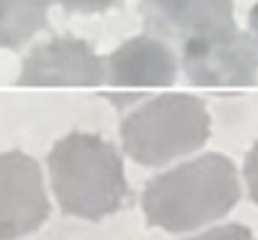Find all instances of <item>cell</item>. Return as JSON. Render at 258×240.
Returning a JSON list of instances; mask_svg holds the SVG:
<instances>
[{
	"instance_id": "1",
	"label": "cell",
	"mask_w": 258,
	"mask_h": 240,
	"mask_svg": "<svg viewBox=\"0 0 258 240\" xmlns=\"http://www.w3.org/2000/svg\"><path fill=\"white\" fill-rule=\"evenodd\" d=\"M240 195L236 163L220 152H206L150 179L143 213L147 224L168 233L195 231L231 213Z\"/></svg>"
},
{
	"instance_id": "2",
	"label": "cell",
	"mask_w": 258,
	"mask_h": 240,
	"mask_svg": "<svg viewBox=\"0 0 258 240\" xmlns=\"http://www.w3.org/2000/svg\"><path fill=\"white\" fill-rule=\"evenodd\" d=\"M48 168L54 197L66 215L98 222L118 213L129 197L120 154L98 134L63 136L50 150Z\"/></svg>"
},
{
	"instance_id": "3",
	"label": "cell",
	"mask_w": 258,
	"mask_h": 240,
	"mask_svg": "<svg viewBox=\"0 0 258 240\" xmlns=\"http://www.w3.org/2000/svg\"><path fill=\"white\" fill-rule=\"evenodd\" d=\"M211 136V116L200 98L163 93L152 98L120 125L127 156L141 165H163L192 154Z\"/></svg>"
},
{
	"instance_id": "4",
	"label": "cell",
	"mask_w": 258,
	"mask_h": 240,
	"mask_svg": "<svg viewBox=\"0 0 258 240\" xmlns=\"http://www.w3.org/2000/svg\"><path fill=\"white\" fill-rule=\"evenodd\" d=\"M188 82L204 89H247L258 84V45L247 32L229 30L181 45Z\"/></svg>"
},
{
	"instance_id": "5",
	"label": "cell",
	"mask_w": 258,
	"mask_h": 240,
	"mask_svg": "<svg viewBox=\"0 0 258 240\" xmlns=\"http://www.w3.org/2000/svg\"><path fill=\"white\" fill-rule=\"evenodd\" d=\"M50 215L43 174L32 156L21 150L0 154V240L34 233Z\"/></svg>"
},
{
	"instance_id": "6",
	"label": "cell",
	"mask_w": 258,
	"mask_h": 240,
	"mask_svg": "<svg viewBox=\"0 0 258 240\" xmlns=\"http://www.w3.org/2000/svg\"><path fill=\"white\" fill-rule=\"evenodd\" d=\"M107 62L75 36H57L36 45L23 62L21 86H100Z\"/></svg>"
},
{
	"instance_id": "7",
	"label": "cell",
	"mask_w": 258,
	"mask_h": 240,
	"mask_svg": "<svg viewBox=\"0 0 258 240\" xmlns=\"http://www.w3.org/2000/svg\"><path fill=\"white\" fill-rule=\"evenodd\" d=\"M141 12L152 34L179 45L238 27L233 0H141Z\"/></svg>"
},
{
	"instance_id": "8",
	"label": "cell",
	"mask_w": 258,
	"mask_h": 240,
	"mask_svg": "<svg viewBox=\"0 0 258 240\" xmlns=\"http://www.w3.org/2000/svg\"><path fill=\"white\" fill-rule=\"evenodd\" d=\"M177 57L159 36L141 34L125 41L107 59L104 82L129 91V98H141L143 89L172 86L177 80Z\"/></svg>"
},
{
	"instance_id": "9",
	"label": "cell",
	"mask_w": 258,
	"mask_h": 240,
	"mask_svg": "<svg viewBox=\"0 0 258 240\" xmlns=\"http://www.w3.org/2000/svg\"><path fill=\"white\" fill-rule=\"evenodd\" d=\"M50 0H0V48H21L48 23Z\"/></svg>"
},
{
	"instance_id": "10",
	"label": "cell",
	"mask_w": 258,
	"mask_h": 240,
	"mask_svg": "<svg viewBox=\"0 0 258 240\" xmlns=\"http://www.w3.org/2000/svg\"><path fill=\"white\" fill-rule=\"evenodd\" d=\"M186 240H256L254 233H251L249 227L238 222H227L220 224V227H213L204 233H197V236H190Z\"/></svg>"
},
{
	"instance_id": "11",
	"label": "cell",
	"mask_w": 258,
	"mask_h": 240,
	"mask_svg": "<svg viewBox=\"0 0 258 240\" xmlns=\"http://www.w3.org/2000/svg\"><path fill=\"white\" fill-rule=\"evenodd\" d=\"M54 3H59L66 12L73 14H100L120 5L122 0H54Z\"/></svg>"
},
{
	"instance_id": "12",
	"label": "cell",
	"mask_w": 258,
	"mask_h": 240,
	"mask_svg": "<svg viewBox=\"0 0 258 240\" xmlns=\"http://www.w3.org/2000/svg\"><path fill=\"white\" fill-rule=\"evenodd\" d=\"M242 174H245L247 182V191H249L251 202L258 206V143L249 150L245 159V168H242Z\"/></svg>"
},
{
	"instance_id": "13",
	"label": "cell",
	"mask_w": 258,
	"mask_h": 240,
	"mask_svg": "<svg viewBox=\"0 0 258 240\" xmlns=\"http://www.w3.org/2000/svg\"><path fill=\"white\" fill-rule=\"evenodd\" d=\"M249 34L254 36V41L258 45V3L251 7V12H249Z\"/></svg>"
}]
</instances>
